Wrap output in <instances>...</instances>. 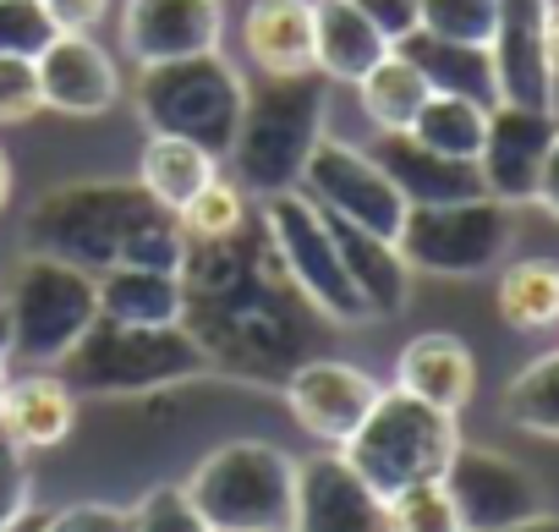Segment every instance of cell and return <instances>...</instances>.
<instances>
[{
    "label": "cell",
    "mask_w": 559,
    "mask_h": 532,
    "mask_svg": "<svg viewBox=\"0 0 559 532\" xmlns=\"http://www.w3.org/2000/svg\"><path fill=\"white\" fill-rule=\"evenodd\" d=\"M7 314H12V357L50 368L99 324V281L61 258L23 252Z\"/></svg>",
    "instance_id": "cell-8"
},
{
    "label": "cell",
    "mask_w": 559,
    "mask_h": 532,
    "mask_svg": "<svg viewBox=\"0 0 559 532\" xmlns=\"http://www.w3.org/2000/svg\"><path fill=\"white\" fill-rule=\"evenodd\" d=\"M286 263V281L292 292L330 324H368V303L357 297L346 263H341V247H335V225L330 214L297 187V192H280V198H263V220H258Z\"/></svg>",
    "instance_id": "cell-9"
},
{
    "label": "cell",
    "mask_w": 559,
    "mask_h": 532,
    "mask_svg": "<svg viewBox=\"0 0 559 532\" xmlns=\"http://www.w3.org/2000/svg\"><path fill=\"white\" fill-rule=\"evenodd\" d=\"M181 324L203 346L209 368L252 379V385H286L302 363V319L308 308L280 263L263 225L236 236L187 241L181 258Z\"/></svg>",
    "instance_id": "cell-1"
},
{
    "label": "cell",
    "mask_w": 559,
    "mask_h": 532,
    "mask_svg": "<svg viewBox=\"0 0 559 532\" xmlns=\"http://www.w3.org/2000/svg\"><path fill=\"white\" fill-rule=\"evenodd\" d=\"M302 192L341 225H357V230H373V236H401V220H406V198L395 192V181L384 176V165L352 143H335L324 138L302 170Z\"/></svg>",
    "instance_id": "cell-11"
},
{
    "label": "cell",
    "mask_w": 559,
    "mask_h": 532,
    "mask_svg": "<svg viewBox=\"0 0 559 532\" xmlns=\"http://www.w3.org/2000/svg\"><path fill=\"white\" fill-rule=\"evenodd\" d=\"M499 319L510 330H554L559 324V263L554 258H521L499 275Z\"/></svg>",
    "instance_id": "cell-29"
},
{
    "label": "cell",
    "mask_w": 559,
    "mask_h": 532,
    "mask_svg": "<svg viewBox=\"0 0 559 532\" xmlns=\"http://www.w3.org/2000/svg\"><path fill=\"white\" fill-rule=\"evenodd\" d=\"M335 225V247H341V263L357 286V297L368 303L373 319H395L412 297V263L401 258V247L390 236H373V230H357V225Z\"/></svg>",
    "instance_id": "cell-24"
},
{
    "label": "cell",
    "mask_w": 559,
    "mask_h": 532,
    "mask_svg": "<svg viewBox=\"0 0 559 532\" xmlns=\"http://www.w3.org/2000/svg\"><path fill=\"white\" fill-rule=\"evenodd\" d=\"M241 50L263 78L313 72V0H252L241 12Z\"/></svg>",
    "instance_id": "cell-21"
},
{
    "label": "cell",
    "mask_w": 559,
    "mask_h": 532,
    "mask_svg": "<svg viewBox=\"0 0 559 532\" xmlns=\"http://www.w3.org/2000/svg\"><path fill=\"white\" fill-rule=\"evenodd\" d=\"M286 406H292V417L313 434V439H324V445H346L357 428H362V417L373 412V401H379V379L373 374H362L357 363H341V357H302L292 374H286Z\"/></svg>",
    "instance_id": "cell-13"
},
{
    "label": "cell",
    "mask_w": 559,
    "mask_h": 532,
    "mask_svg": "<svg viewBox=\"0 0 559 532\" xmlns=\"http://www.w3.org/2000/svg\"><path fill=\"white\" fill-rule=\"evenodd\" d=\"M7 198H12V165H7V154H0V209H7Z\"/></svg>",
    "instance_id": "cell-47"
},
{
    "label": "cell",
    "mask_w": 559,
    "mask_h": 532,
    "mask_svg": "<svg viewBox=\"0 0 559 532\" xmlns=\"http://www.w3.org/2000/svg\"><path fill=\"white\" fill-rule=\"evenodd\" d=\"M461 445V428L450 412L412 401L406 390H379L373 412L362 417V428L341 445V456L357 466V477L373 494H401L412 483H433L444 477L450 456Z\"/></svg>",
    "instance_id": "cell-7"
},
{
    "label": "cell",
    "mask_w": 559,
    "mask_h": 532,
    "mask_svg": "<svg viewBox=\"0 0 559 532\" xmlns=\"http://www.w3.org/2000/svg\"><path fill=\"white\" fill-rule=\"evenodd\" d=\"M0 390H7V363H0Z\"/></svg>",
    "instance_id": "cell-48"
},
{
    "label": "cell",
    "mask_w": 559,
    "mask_h": 532,
    "mask_svg": "<svg viewBox=\"0 0 559 532\" xmlns=\"http://www.w3.org/2000/svg\"><path fill=\"white\" fill-rule=\"evenodd\" d=\"M78 428V395L61 374H23L0 390V434L17 450H56Z\"/></svg>",
    "instance_id": "cell-22"
},
{
    "label": "cell",
    "mask_w": 559,
    "mask_h": 532,
    "mask_svg": "<svg viewBox=\"0 0 559 532\" xmlns=\"http://www.w3.org/2000/svg\"><path fill=\"white\" fill-rule=\"evenodd\" d=\"M395 390H406L423 406H439V412L461 417V406L477 390L472 346L461 335H444V330H428V335L406 341L401 357H395Z\"/></svg>",
    "instance_id": "cell-20"
},
{
    "label": "cell",
    "mask_w": 559,
    "mask_h": 532,
    "mask_svg": "<svg viewBox=\"0 0 559 532\" xmlns=\"http://www.w3.org/2000/svg\"><path fill=\"white\" fill-rule=\"evenodd\" d=\"M34 505V472H28V450H17L0 434V527H12L23 510Z\"/></svg>",
    "instance_id": "cell-38"
},
{
    "label": "cell",
    "mask_w": 559,
    "mask_h": 532,
    "mask_svg": "<svg viewBox=\"0 0 559 532\" xmlns=\"http://www.w3.org/2000/svg\"><path fill=\"white\" fill-rule=\"evenodd\" d=\"M39 110H45L39 67L17 61V56H0V127H17V121H28Z\"/></svg>",
    "instance_id": "cell-37"
},
{
    "label": "cell",
    "mask_w": 559,
    "mask_h": 532,
    "mask_svg": "<svg viewBox=\"0 0 559 532\" xmlns=\"http://www.w3.org/2000/svg\"><path fill=\"white\" fill-rule=\"evenodd\" d=\"M554 132H559L554 110L493 105V110H488V138H483V154H477L483 192L499 198V203H510V209H515V203H532Z\"/></svg>",
    "instance_id": "cell-15"
},
{
    "label": "cell",
    "mask_w": 559,
    "mask_h": 532,
    "mask_svg": "<svg viewBox=\"0 0 559 532\" xmlns=\"http://www.w3.org/2000/svg\"><path fill=\"white\" fill-rule=\"evenodd\" d=\"M292 532H390V499L373 494L341 450L297 466Z\"/></svg>",
    "instance_id": "cell-14"
},
{
    "label": "cell",
    "mask_w": 559,
    "mask_h": 532,
    "mask_svg": "<svg viewBox=\"0 0 559 532\" xmlns=\"http://www.w3.org/2000/svg\"><path fill=\"white\" fill-rule=\"evenodd\" d=\"M532 203H543L554 220H559V132H554V143H548V159H543V176H537V198Z\"/></svg>",
    "instance_id": "cell-42"
},
{
    "label": "cell",
    "mask_w": 559,
    "mask_h": 532,
    "mask_svg": "<svg viewBox=\"0 0 559 532\" xmlns=\"http://www.w3.org/2000/svg\"><path fill=\"white\" fill-rule=\"evenodd\" d=\"M417 28L433 39H455V45H493L499 28V7L493 0H417Z\"/></svg>",
    "instance_id": "cell-33"
},
{
    "label": "cell",
    "mask_w": 559,
    "mask_h": 532,
    "mask_svg": "<svg viewBox=\"0 0 559 532\" xmlns=\"http://www.w3.org/2000/svg\"><path fill=\"white\" fill-rule=\"evenodd\" d=\"M510 241H515L510 203H499L488 192L461 198V203L406 209L401 236H395L412 275H439V281H477V275L499 270Z\"/></svg>",
    "instance_id": "cell-10"
},
{
    "label": "cell",
    "mask_w": 559,
    "mask_h": 532,
    "mask_svg": "<svg viewBox=\"0 0 559 532\" xmlns=\"http://www.w3.org/2000/svg\"><path fill=\"white\" fill-rule=\"evenodd\" d=\"M543 50H548V67H554V78H559V0L548 7V23H543Z\"/></svg>",
    "instance_id": "cell-43"
},
{
    "label": "cell",
    "mask_w": 559,
    "mask_h": 532,
    "mask_svg": "<svg viewBox=\"0 0 559 532\" xmlns=\"http://www.w3.org/2000/svg\"><path fill=\"white\" fill-rule=\"evenodd\" d=\"M504 417L521 428V434H537V439H559V352L526 363L510 390H504Z\"/></svg>",
    "instance_id": "cell-31"
},
{
    "label": "cell",
    "mask_w": 559,
    "mask_h": 532,
    "mask_svg": "<svg viewBox=\"0 0 559 532\" xmlns=\"http://www.w3.org/2000/svg\"><path fill=\"white\" fill-rule=\"evenodd\" d=\"M72 395H154L209 374L203 346L187 324H110L99 319L61 363Z\"/></svg>",
    "instance_id": "cell-4"
},
{
    "label": "cell",
    "mask_w": 559,
    "mask_h": 532,
    "mask_svg": "<svg viewBox=\"0 0 559 532\" xmlns=\"http://www.w3.org/2000/svg\"><path fill=\"white\" fill-rule=\"evenodd\" d=\"M181 230H187V241H214V236H236V230H247L252 225V198L230 181V176H214L181 214Z\"/></svg>",
    "instance_id": "cell-32"
},
{
    "label": "cell",
    "mask_w": 559,
    "mask_h": 532,
    "mask_svg": "<svg viewBox=\"0 0 559 532\" xmlns=\"http://www.w3.org/2000/svg\"><path fill=\"white\" fill-rule=\"evenodd\" d=\"M499 532H559V516L537 510V516H526V521H515V527H499Z\"/></svg>",
    "instance_id": "cell-44"
},
{
    "label": "cell",
    "mask_w": 559,
    "mask_h": 532,
    "mask_svg": "<svg viewBox=\"0 0 559 532\" xmlns=\"http://www.w3.org/2000/svg\"><path fill=\"white\" fill-rule=\"evenodd\" d=\"M181 488L214 532H292L297 461L269 439H230L209 450Z\"/></svg>",
    "instance_id": "cell-5"
},
{
    "label": "cell",
    "mask_w": 559,
    "mask_h": 532,
    "mask_svg": "<svg viewBox=\"0 0 559 532\" xmlns=\"http://www.w3.org/2000/svg\"><path fill=\"white\" fill-rule=\"evenodd\" d=\"M357 99H362V116H368L379 132H412V121H417V110L433 99V88H428V78H423L401 50H390V56L357 83Z\"/></svg>",
    "instance_id": "cell-28"
},
{
    "label": "cell",
    "mask_w": 559,
    "mask_h": 532,
    "mask_svg": "<svg viewBox=\"0 0 559 532\" xmlns=\"http://www.w3.org/2000/svg\"><path fill=\"white\" fill-rule=\"evenodd\" d=\"M439 483L450 488L466 532H499V527H515V521L543 510L537 477L521 461H510L504 450H488V445H466L461 439Z\"/></svg>",
    "instance_id": "cell-12"
},
{
    "label": "cell",
    "mask_w": 559,
    "mask_h": 532,
    "mask_svg": "<svg viewBox=\"0 0 559 532\" xmlns=\"http://www.w3.org/2000/svg\"><path fill=\"white\" fill-rule=\"evenodd\" d=\"M61 28L50 23L45 0H0V56L39 61Z\"/></svg>",
    "instance_id": "cell-35"
},
{
    "label": "cell",
    "mask_w": 559,
    "mask_h": 532,
    "mask_svg": "<svg viewBox=\"0 0 559 532\" xmlns=\"http://www.w3.org/2000/svg\"><path fill=\"white\" fill-rule=\"evenodd\" d=\"M0 532H45V510H34V505H28L12 527H0Z\"/></svg>",
    "instance_id": "cell-45"
},
{
    "label": "cell",
    "mask_w": 559,
    "mask_h": 532,
    "mask_svg": "<svg viewBox=\"0 0 559 532\" xmlns=\"http://www.w3.org/2000/svg\"><path fill=\"white\" fill-rule=\"evenodd\" d=\"M132 532H214V527L192 510L181 483H159L132 505Z\"/></svg>",
    "instance_id": "cell-36"
},
{
    "label": "cell",
    "mask_w": 559,
    "mask_h": 532,
    "mask_svg": "<svg viewBox=\"0 0 559 532\" xmlns=\"http://www.w3.org/2000/svg\"><path fill=\"white\" fill-rule=\"evenodd\" d=\"M423 78L433 94H455V99H472L483 110L499 105V78H493V56L483 45H455V39H433V34H406L395 45Z\"/></svg>",
    "instance_id": "cell-25"
},
{
    "label": "cell",
    "mask_w": 559,
    "mask_h": 532,
    "mask_svg": "<svg viewBox=\"0 0 559 532\" xmlns=\"http://www.w3.org/2000/svg\"><path fill=\"white\" fill-rule=\"evenodd\" d=\"M384 176L395 181V192L406 198V209H428V203H461V198H483V176L472 159H450L423 149L412 132H379V154Z\"/></svg>",
    "instance_id": "cell-19"
},
{
    "label": "cell",
    "mask_w": 559,
    "mask_h": 532,
    "mask_svg": "<svg viewBox=\"0 0 559 532\" xmlns=\"http://www.w3.org/2000/svg\"><path fill=\"white\" fill-rule=\"evenodd\" d=\"M34 67H39V94H45L50 110L105 116L121 99V72L88 34H56L50 50Z\"/></svg>",
    "instance_id": "cell-18"
},
{
    "label": "cell",
    "mask_w": 559,
    "mask_h": 532,
    "mask_svg": "<svg viewBox=\"0 0 559 532\" xmlns=\"http://www.w3.org/2000/svg\"><path fill=\"white\" fill-rule=\"evenodd\" d=\"M412 138L433 154H450V159H472L483 154V138H488V110L472 105V99H455V94H433L417 121H412Z\"/></svg>",
    "instance_id": "cell-30"
},
{
    "label": "cell",
    "mask_w": 559,
    "mask_h": 532,
    "mask_svg": "<svg viewBox=\"0 0 559 532\" xmlns=\"http://www.w3.org/2000/svg\"><path fill=\"white\" fill-rule=\"evenodd\" d=\"M0 363H12V314L0 303Z\"/></svg>",
    "instance_id": "cell-46"
},
{
    "label": "cell",
    "mask_w": 559,
    "mask_h": 532,
    "mask_svg": "<svg viewBox=\"0 0 559 532\" xmlns=\"http://www.w3.org/2000/svg\"><path fill=\"white\" fill-rule=\"evenodd\" d=\"M45 12L61 34H94L110 17V0H45Z\"/></svg>",
    "instance_id": "cell-41"
},
{
    "label": "cell",
    "mask_w": 559,
    "mask_h": 532,
    "mask_svg": "<svg viewBox=\"0 0 559 532\" xmlns=\"http://www.w3.org/2000/svg\"><path fill=\"white\" fill-rule=\"evenodd\" d=\"M390 532H466V527L450 488L433 477V483H412L390 494Z\"/></svg>",
    "instance_id": "cell-34"
},
{
    "label": "cell",
    "mask_w": 559,
    "mask_h": 532,
    "mask_svg": "<svg viewBox=\"0 0 559 532\" xmlns=\"http://www.w3.org/2000/svg\"><path fill=\"white\" fill-rule=\"evenodd\" d=\"M499 28H493V78H499V105H526V110H554V67L543 50V23L554 0H493Z\"/></svg>",
    "instance_id": "cell-17"
},
{
    "label": "cell",
    "mask_w": 559,
    "mask_h": 532,
    "mask_svg": "<svg viewBox=\"0 0 559 532\" xmlns=\"http://www.w3.org/2000/svg\"><path fill=\"white\" fill-rule=\"evenodd\" d=\"M99 281V319L110 324H181V275L170 270H110Z\"/></svg>",
    "instance_id": "cell-27"
},
{
    "label": "cell",
    "mask_w": 559,
    "mask_h": 532,
    "mask_svg": "<svg viewBox=\"0 0 559 532\" xmlns=\"http://www.w3.org/2000/svg\"><path fill=\"white\" fill-rule=\"evenodd\" d=\"M219 34H225L219 0H127L121 12V50L138 67L209 56L219 50Z\"/></svg>",
    "instance_id": "cell-16"
},
{
    "label": "cell",
    "mask_w": 559,
    "mask_h": 532,
    "mask_svg": "<svg viewBox=\"0 0 559 532\" xmlns=\"http://www.w3.org/2000/svg\"><path fill=\"white\" fill-rule=\"evenodd\" d=\"M132 99H138V116L148 132L187 138V143L209 149L214 159H225L241 105H247V83L219 50H209V56L143 67Z\"/></svg>",
    "instance_id": "cell-6"
},
{
    "label": "cell",
    "mask_w": 559,
    "mask_h": 532,
    "mask_svg": "<svg viewBox=\"0 0 559 532\" xmlns=\"http://www.w3.org/2000/svg\"><path fill=\"white\" fill-rule=\"evenodd\" d=\"M23 252L61 258L83 275H110V270L181 275L187 230L138 181H67L28 209Z\"/></svg>",
    "instance_id": "cell-2"
},
{
    "label": "cell",
    "mask_w": 559,
    "mask_h": 532,
    "mask_svg": "<svg viewBox=\"0 0 559 532\" xmlns=\"http://www.w3.org/2000/svg\"><path fill=\"white\" fill-rule=\"evenodd\" d=\"M219 176V159L187 138H165V132H148L143 143V159H138V187L165 203L170 214H181L209 181Z\"/></svg>",
    "instance_id": "cell-26"
},
{
    "label": "cell",
    "mask_w": 559,
    "mask_h": 532,
    "mask_svg": "<svg viewBox=\"0 0 559 532\" xmlns=\"http://www.w3.org/2000/svg\"><path fill=\"white\" fill-rule=\"evenodd\" d=\"M352 7L384 34L390 50H395L406 34H417V0H352Z\"/></svg>",
    "instance_id": "cell-40"
},
{
    "label": "cell",
    "mask_w": 559,
    "mask_h": 532,
    "mask_svg": "<svg viewBox=\"0 0 559 532\" xmlns=\"http://www.w3.org/2000/svg\"><path fill=\"white\" fill-rule=\"evenodd\" d=\"M390 56L384 34L352 7V0H313V72L324 83H362Z\"/></svg>",
    "instance_id": "cell-23"
},
{
    "label": "cell",
    "mask_w": 559,
    "mask_h": 532,
    "mask_svg": "<svg viewBox=\"0 0 559 532\" xmlns=\"http://www.w3.org/2000/svg\"><path fill=\"white\" fill-rule=\"evenodd\" d=\"M324 116H330V88H324L319 72L263 78L258 88H247V105H241L230 154H225L230 181L258 203L280 198V192H297L313 149L330 138Z\"/></svg>",
    "instance_id": "cell-3"
},
{
    "label": "cell",
    "mask_w": 559,
    "mask_h": 532,
    "mask_svg": "<svg viewBox=\"0 0 559 532\" xmlns=\"http://www.w3.org/2000/svg\"><path fill=\"white\" fill-rule=\"evenodd\" d=\"M45 532H132V510L105 505V499H83V505L45 516Z\"/></svg>",
    "instance_id": "cell-39"
}]
</instances>
